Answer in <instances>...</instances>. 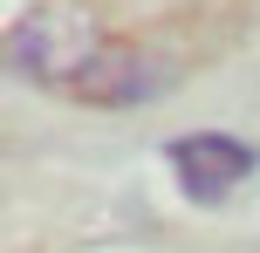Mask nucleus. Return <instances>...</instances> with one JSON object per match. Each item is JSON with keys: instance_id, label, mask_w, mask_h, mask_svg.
I'll return each mask as SVG.
<instances>
[{"instance_id": "f257e3e1", "label": "nucleus", "mask_w": 260, "mask_h": 253, "mask_svg": "<svg viewBox=\"0 0 260 253\" xmlns=\"http://www.w3.org/2000/svg\"><path fill=\"white\" fill-rule=\"evenodd\" d=\"M103 48L110 34L82 7H35L7 27V68L21 82H41V89H76Z\"/></svg>"}, {"instance_id": "f03ea898", "label": "nucleus", "mask_w": 260, "mask_h": 253, "mask_svg": "<svg viewBox=\"0 0 260 253\" xmlns=\"http://www.w3.org/2000/svg\"><path fill=\"white\" fill-rule=\"evenodd\" d=\"M171 164H178L192 199H226L240 178L260 171V151L240 144V137H226V130H199V137H178L171 144Z\"/></svg>"}, {"instance_id": "7ed1b4c3", "label": "nucleus", "mask_w": 260, "mask_h": 253, "mask_svg": "<svg viewBox=\"0 0 260 253\" xmlns=\"http://www.w3.org/2000/svg\"><path fill=\"white\" fill-rule=\"evenodd\" d=\"M157 89H165L157 62H151L144 48H130V41H110V48L89 62V76L76 82V96H82V103H96V110H130V103H151Z\"/></svg>"}]
</instances>
